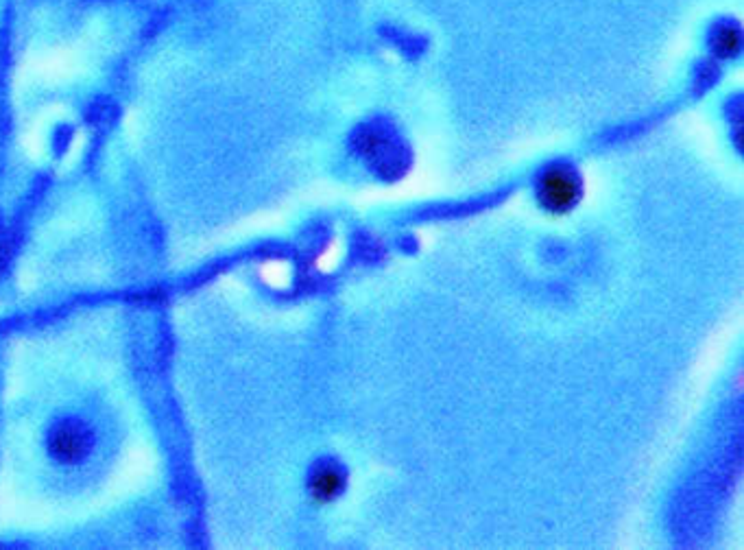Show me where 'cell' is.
Instances as JSON below:
<instances>
[{
    "mask_svg": "<svg viewBox=\"0 0 744 550\" xmlns=\"http://www.w3.org/2000/svg\"><path fill=\"white\" fill-rule=\"evenodd\" d=\"M535 197L550 217H568L583 199V179L568 164H550L537 177Z\"/></svg>",
    "mask_w": 744,
    "mask_h": 550,
    "instance_id": "6da1fadb",
    "label": "cell"
},
{
    "mask_svg": "<svg viewBox=\"0 0 744 550\" xmlns=\"http://www.w3.org/2000/svg\"><path fill=\"white\" fill-rule=\"evenodd\" d=\"M46 446L59 465H79L92 450V433L79 422H62L51 430Z\"/></svg>",
    "mask_w": 744,
    "mask_h": 550,
    "instance_id": "7a4b0ae2",
    "label": "cell"
},
{
    "mask_svg": "<svg viewBox=\"0 0 744 550\" xmlns=\"http://www.w3.org/2000/svg\"><path fill=\"white\" fill-rule=\"evenodd\" d=\"M347 489V472L336 461H321L308 478V496L319 507L339 500Z\"/></svg>",
    "mask_w": 744,
    "mask_h": 550,
    "instance_id": "3957f363",
    "label": "cell"
},
{
    "mask_svg": "<svg viewBox=\"0 0 744 550\" xmlns=\"http://www.w3.org/2000/svg\"><path fill=\"white\" fill-rule=\"evenodd\" d=\"M710 49L718 59H736L742 53V31L736 22H720L714 27Z\"/></svg>",
    "mask_w": 744,
    "mask_h": 550,
    "instance_id": "277c9868",
    "label": "cell"
}]
</instances>
